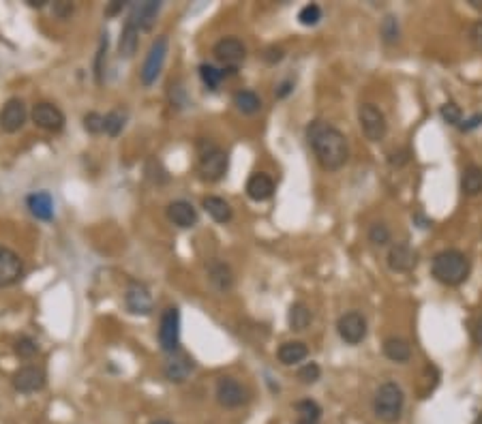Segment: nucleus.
Segmentation results:
<instances>
[{
    "instance_id": "1",
    "label": "nucleus",
    "mask_w": 482,
    "mask_h": 424,
    "mask_svg": "<svg viewBox=\"0 0 482 424\" xmlns=\"http://www.w3.org/2000/svg\"><path fill=\"white\" fill-rule=\"evenodd\" d=\"M307 139L313 148V155L317 159V163L326 170V172H336L341 170L347 159H349V146L345 135L332 126L326 124L322 120H313L307 126Z\"/></svg>"
},
{
    "instance_id": "2",
    "label": "nucleus",
    "mask_w": 482,
    "mask_h": 424,
    "mask_svg": "<svg viewBox=\"0 0 482 424\" xmlns=\"http://www.w3.org/2000/svg\"><path fill=\"white\" fill-rule=\"evenodd\" d=\"M431 272H433V276L439 283L454 288V286H461V283L467 281V276H469V259L456 249H446V251H442V253H437L433 257Z\"/></svg>"
},
{
    "instance_id": "3",
    "label": "nucleus",
    "mask_w": 482,
    "mask_h": 424,
    "mask_svg": "<svg viewBox=\"0 0 482 424\" xmlns=\"http://www.w3.org/2000/svg\"><path fill=\"white\" fill-rule=\"evenodd\" d=\"M229 168V157L212 139H197V172L206 183H219Z\"/></svg>"
},
{
    "instance_id": "4",
    "label": "nucleus",
    "mask_w": 482,
    "mask_h": 424,
    "mask_svg": "<svg viewBox=\"0 0 482 424\" xmlns=\"http://www.w3.org/2000/svg\"><path fill=\"white\" fill-rule=\"evenodd\" d=\"M405 405V394L399 384L384 381L373 396V413L384 422H395L401 418Z\"/></svg>"
},
{
    "instance_id": "5",
    "label": "nucleus",
    "mask_w": 482,
    "mask_h": 424,
    "mask_svg": "<svg viewBox=\"0 0 482 424\" xmlns=\"http://www.w3.org/2000/svg\"><path fill=\"white\" fill-rule=\"evenodd\" d=\"M168 48H170V41H168L165 35H161V37H157L153 41V45H150V50H148V54L144 58L142 71H140V82L146 88H150L159 80V75L163 71V65H165V58H168Z\"/></svg>"
},
{
    "instance_id": "6",
    "label": "nucleus",
    "mask_w": 482,
    "mask_h": 424,
    "mask_svg": "<svg viewBox=\"0 0 482 424\" xmlns=\"http://www.w3.org/2000/svg\"><path fill=\"white\" fill-rule=\"evenodd\" d=\"M358 122L369 141H382L388 133L386 116L376 103H363L358 107Z\"/></svg>"
},
{
    "instance_id": "7",
    "label": "nucleus",
    "mask_w": 482,
    "mask_h": 424,
    "mask_svg": "<svg viewBox=\"0 0 482 424\" xmlns=\"http://www.w3.org/2000/svg\"><path fill=\"white\" fill-rule=\"evenodd\" d=\"M159 345L163 354H176L180 349V311L178 307H168L159 322Z\"/></svg>"
},
{
    "instance_id": "8",
    "label": "nucleus",
    "mask_w": 482,
    "mask_h": 424,
    "mask_svg": "<svg viewBox=\"0 0 482 424\" xmlns=\"http://www.w3.org/2000/svg\"><path fill=\"white\" fill-rule=\"evenodd\" d=\"M212 54L223 65L225 73H236V69L243 65L245 58H247V48H245L243 41L236 39V37H225V39L214 43Z\"/></svg>"
},
{
    "instance_id": "9",
    "label": "nucleus",
    "mask_w": 482,
    "mask_h": 424,
    "mask_svg": "<svg viewBox=\"0 0 482 424\" xmlns=\"http://www.w3.org/2000/svg\"><path fill=\"white\" fill-rule=\"evenodd\" d=\"M214 396H217V403L225 409H238L247 405L249 401V390L240 384L236 377H219L217 379V386H214Z\"/></svg>"
},
{
    "instance_id": "10",
    "label": "nucleus",
    "mask_w": 482,
    "mask_h": 424,
    "mask_svg": "<svg viewBox=\"0 0 482 424\" xmlns=\"http://www.w3.org/2000/svg\"><path fill=\"white\" fill-rule=\"evenodd\" d=\"M336 332L345 345H360L367 339V320L358 311H347L336 322Z\"/></svg>"
},
{
    "instance_id": "11",
    "label": "nucleus",
    "mask_w": 482,
    "mask_h": 424,
    "mask_svg": "<svg viewBox=\"0 0 482 424\" xmlns=\"http://www.w3.org/2000/svg\"><path fill=\"white\" fill-rule=\"evenodd\" d=\"M31 120L43 129V131H50V133H60L67 124V118L62 114V109L50 101H39L33 105V112H31Z\"/></svg>"
},
{
    "instance_id": "12",
    "label": "nucleus",
    "mask_w": 482,
    "mask_h": 424,
    "mask_svg": "<svg viewBox=\"0 0 482 424\" xmlns=\"http://www.w3.org/2000/svg\"><path fill=\"white\" fill-rule=\"evenodd\" d=\"M11 384L13 388L20 392V394H35L39 390L45 388L48 384V373L43 366H37V364H26V366H20L13 377H11Z\"/></svg>"
},
{
    "instance_id": "13",
    "label": "nucleus",
    "mask_w": 482,
    "mask_h": 424,
    "mask_svg": "<svg viewBox=\"0 0 482 424\" xmlns=\"http://www.w3.org/2000/svg\"><path fill=\"white\" fill-rule=\"evenodd\" d=\"M125 307L131 315H140L146 317L155 311V300L150 290L140 281H131L129 288L125 292Z\"/></svg>"
},
{
    "instance_id": "14",
    "label": "nucleus",
    "mask_w": 482,
    "mask_h": 424,
    "mask_svg": "<svg viewBox=\"0 0 482 424\" xmlns=\"http://www.w3.org/2000/svg\"><path fill=\"white\" fill-rule=\"evenodd\" d=\"M24 276V259L9 246H0V288H11Z\"/></svg>"
},
{
    "instance_id": "15",
    "label": "nucleus",
    "mask_w": 482,
    "mask_h": 424,
    "mask_svg": "<svg viewBox=\"0 0 482 424\" xmlns=\"http://www.w3.org/2000/svg\"><path fill=\"white\" fill-rule=\"evenodd\" d=\"M193 371H195V362L182 349H178L176 354H170L165 364H163V377L170 384H185L191 377Z\"/></svg>"
},
{
    "instance_id": "16",
    "label": "nucleus",
    "mask_w": 482,
    "mask_h": 424,
    "mask_svg": "<svg viewBox=\"0 0 482 424\" xmlns=\"http://www.w3.org/2000/svg\"><path fill=\"white\" fill-rule=\"evenodd\" d=\"M28 112H26V103L18 97H11L3 109H0V129L5 133H18L24 124H26Z\"/></svg>"
},
{
    "instance_id": "17",
    "label": "nucleus",
    "mask_w": 482,
    "mask_h": 424,
    "mask_svg": "<svg viewBox=\"0 0 482 424\" xmlns=\"http://www.w3.org/2000/svg\"><path fill=\"white\" fill-rule=\"evenodd\" d=\"M161 11V3L159 0H144V3H131L129 5V18L127 22H131L138 31H150L157 22V16Z\"/></svg>"
},
{
    "instance_id": "18",
    "label": "nucleus",
    "mask_w": 482,
    "mask_h": 424,
    "mask_svg": "<svg viewBox=\"0 0 482 424\" xmlns=\"http://www.w3.org/2000/svg\"><path fill=\"white\" fill-rule=\"evenodd\" d=\"M386 261L393 272H412L418 263V253L407 242H397L390 246Z\"/></svg>"
},
{
    "instance_id": "19",
    "label": "nucleus",
    "mask_w": 482,
    "mask_h": 424,
    "mask_svg": "<svg viewBox=\"0 0 482 424\" xmlns=\"http://www.w3.org/2000/svg\"><path fill=\"white\" fill-rule=\"evenodd\" d=\"M165 214H168L170 223H174L180 229L195 227L197 225V219H199L197 217V210L187 200H174V202H170L168 208H165Z\"/></svg>"
},
{
    "instance_id": "20",
    "label": "nucleus",
    "mask_w": 482,
    "mask_h": 424,
    "mask_svg": "<svg viewBox=\"0 0 482 424\" xmlns=\"http://www.w3.org/2000/svg\"><path fill=\"white\" fill-rule=\"evenodd\" d=\"M208 281H210V286H212L214 292L227 294L234 288V272H231V268L225 261L212 259L208 263Z\"/></svg>"
},
{
    "instance_id": "21",
    "label": "nucleus",
    "mask_w": 482,
    "mask_h": 424,
    "mask_svg": "<svg viewBox=\"0 0 482 424\" xmlns=\"http://www.w3.org/2000/svg\"><path fill=\"white\" fill-rule=\"evenodd\" d=\"M28 212L43 223H50L54 219V197L48 191H35L26 197Z\"/></svg>"
},
{
    "instance_id": "22",
    "label": "nucleus",
    "mask_w": 482,
    "mask_h": 424,
    "mask_svg": "<svg viewBox=\"0 0 482 424\" xmlns=\"http://www.w3.org/2000/svg\"><path fill=\"white\" fill-rule=\"evenodd\" d=\"M247 195L253 200V202H266L275 195V183L268 174L264 172H256L249 176L247 180Z\"/></svg>"
},
{
    "instance_id": "23",
    "label": "nucleus",
    "mask_w": 482,
    "mask_h": 424,
    "mask_svg": "<svg viewBox=\"0 0 482 424\" xmlns=\"http://www.w3.org/2000/svg\"><path fill=\"white\" fill-rule=\"evenodd\" d=\"M202 208L208 212V217H210L214 223L225 225V223H229V221L234 219V210H231V206H229L223 197H219V195H208V197H204Z\"/></svg>"
},
{
    "instance_id": "24",
    "label": "nucleus",
    "mask_w": 482,
    "mask_h": 424,
    "mask_svg": "<svg viewBox=\"0 0 482 424\" xmlns=\"http://www.w3.org/2000/svg\"><path fill=\"white\" fill-rule=\"evenodd\" d=\"M309 356V347L302 341H285L279 349H277V358L283 366H294L300 364L302 360H307Z\"/></svg>"
},
{
    "instance_id": "25",
    "label": "nucleus",
    "mask_w": 482,
    "mask_h": 424,
    "mask_svg": "<svg viewBox=\"0 0 482 424\" xmlns=\"http://www.w3.org/2000/svg\"><path fill=\"white\" fill-rule=\"evenodd\" d=\"M140 45V31L131 24L125 22L123 31H120V39H118V56L120 58H133Z\"/></svg>"
},
{
    "instance_id": "26",
    "label": "nucleus",
    "mask_w": 482,
    "mask_h": 424,
    "mask_svg": "<svg viewBox=\"0 0 482 424\" xmlns=\"http://www.w3.org/2000/svg\"><path fill=\"white\" fill-rule=\"evenodd\" d=\"M384 356L397 364H405L412 358V347L405 339L401 337H388L384 341Z\"/></svg>"
},
{
    "instance_id": "27",
    "label": "nucleus",
    "mask_w": 482,
    "mask_h": 424,
    "mask_svg": "<svg viewBox=\"0 0 482 424\" xmlns=\"http://www.w3.org/2000/svg\"><path fill=\"white\" fill-rule=\"evenodd\" d=\"M311 322H313V313H311V309L305 303H294L290 307V311H287V324H290L292 330L302 332V330L309 328Z\"/></svg>"
},
{
    "instance_id": "28",
    "label": "nucleus",
    "mask_w": 482,
    "mask_h": 424,
    "mask_svg": "<svg viewBox=\"0 0 482 424\" xmlns=\"http://www.w3.org/2000/svg\"><path fill=\"white\" fill-rule=\"evenodd\" d=\"M234 105L238 112H243L245 116H253L262 109V99L253 90H238L234 94Z\"/></svg>"
},
{
    "instance_id": "29",
    "label": "nucleus",
    "mask_w": 482,
    "mask_h": 424,
    "mask_svg": "<svg viewBox=\"0 0 482 424\" xmlns=\"http://www.w3.org/2000/svg\"><path fill=\"white\" fill-rule=\"evenodd\" d=\"M461 189L465 195L469 197H476L482 193V170L476 168V165H469L463 170V176H461Z\"/></svg>"
},
{
    "instance_id": "30",
    "label": "nucleus",
    "mask_w": 482,
    "mask_h": 424,
    "mask_svg": "<svg viewBox=\"0 0 482 424\" xmlns=\"http://www.w3.org/2000/svg\"><path fill=\"white\" fill-rule=\"evenodd\" d=\"M294 411L298 413V420H309V422H319L322 418V407L313 398H302L294 405Z\"/></svg>"
},
{
    "instance_id": "31",
    "label": "nucleus",
    "mask_w": 482,
    "mask_h": 424,
    "mask_svg": "<svg viewBox=\"0 0 482 424\" xmlns=\"http://www.w3.org/2000/svg\"><path fill=\"white\" fill-rule=\"evenodd\" d=\"M127 124V114L125 112H120V109H111L105 114V133L109 137H118L120 133H123Z\"/></svg>"
},
{
    "instance_id": "32",
    "label": "nucleus",
    "mask_w": 482,
    "mask_h": 424,
    "mask_svg": "<svg viewBox=\"0 0 482 424\" xmlns=\"http://www.w3.org/2000/svg\"><path fill=\"white\" fill-rule=\"evenodd\" d=\"M199 77H202V82H204V86L208 90H217L219 84H221V80L225 77V71L223 69H217L210 62H204V65H199Z\"/></svg>"
},
{
    "instance_id": "33",
    "label": "nucleus",
    "mask_w": 482,
    "mask_h": 424,
    "mask_svg": "<svg viewBox=\"0 0 482 424\" xmlns=\"http://www.w3.org/2000/svg\"><path fill=\"white\" fill-rule=\"evenodd\" d=\"M13 352H16V356H18V358L31 360V358H35V356L39 354V343H37L33 337L22 335V337H18V339H16V343H13Z\"/></svg>"
},
{
    "instance_id": "34",
    "label": "nucleus",
    "mask_w": 482,
    "mask_h": 424,
    "mask_svg": "<svg viewBox=\"0 0 482 424\" xmlns=\"http://www.w3.org/2000/svg\"><path fill=\"white\" fill-rule=\"evenodd\" d=\"M322 7L319 5H315V3H309V5H305L300 11H298V22L302 24V26H317L319 22H322Z\"/></svg>"
},
{
    "instance_id": "35",
    "label": "nucleus",
    "mask_w": 482,
    "mask_h": 424,
    "mask_svg": "<svg viewBox=\"0 0 482 424\" xmlns=\"http://www.w3.org/2000/svg\"><path fill=\"white\" fill-rule=\"evenodd\" d=\"M380 35H382L384 43H388V45H393V43L399 41V22H397L395 16H386V18L382 20Z\"/></svg>"
},
{
    "instance_id": "36",
    "label": "nucleus",
    "mask_w": 482,
    "mask_h": 424,
    "mask_svg": "<svg viewBox=\"0 0 482 424\" xmlns=\"http://www.w3.org/2000/svg\"><path fill=\"white\" fill-rule=\"evenodd\" d=\"M105 65H107V35L101 37L99 50H97V58H94V80H97V84H103Z\"/></svg>"
},
{
    "instance_id": "37",
    "label": "nucleus",
    "mask_w": 482,
    "mask_h": 424,
    "mask_svg": "<svg viewBox=\"0 0 482 424\" xmlns=\"http://www.w3.org/2000/svg\"><path fill=\"white\" fill-rule=\"evenodd\" d=\"M369 242H373L376 246H386L390 242V229L384 223H373L369 227Z\"/></svg>"
},
{
    "instance_id": "38",
    "label": "nucleus",
    "mask_w": 482,
    "mask_h": 424,
    "mask_svg": "<svg viewBox=\"0 0 482 424\" xmlns=\"http://www.w3.org/2000/svg\"><path fill=\"white\" fill-rule=\"evenodd\" d=\"M319 377H322V369H319L317 362H307V364H302V366L298 369V379H300V384H305V386L315 384Z\"/></svg>"
},
{
    "instance_id": "39",
    "label": "nucleus",
    "mask_w": 482,
    "mask_h": 424,
    "mask_svg": "<svg viewBox=\"0 0 482 424\" xmlns=\"http://www.w3.org/2000/svg\"><path fill=\"white\" fill-rule=\"evenodd\" d=\"M84 129H86L90 135L105 133V116H101L99 112H88V114L84 116Z\"/></svg>"
},
{
    "instance_id": "40",
    "label": "nucleus",
    "mask_w": 482,
    "mask_h": 424,
    "mask_svg": "<svg viewBox=\"0 0 482 424\" xmlns=\"http://www.w3.org/2000/svg\"><path fill=\"white\" fill-rule=\"evenodd\" d=\"M439 114H442V118H444V122H448V124H452V126H461V107L456 105V103H444L442 105V109H439Z\"/></svg>"
},
{
    "instance_id": "41",
    "label": "nucleus",
    "mask_w": 482,
    "mask_h": 424,
    "mask_svg": "<svg viewBox=\"0 0 482 424\" xmlns=\"http://www.w3.org/2000/svg\"><path fill=\"white\" fill-rule=\"evenodd\" d=\"M73 11H75V7H73L71 3H67V0L54 3V7H52V13H54L58 20H69V18L73 16Z\"/></svg>"
},
{
    "instance_id": "42",
    "label": "nucleus",
    "mask_w": 482,
    "mask_h": 424,
    "mask_svg": "<svg viewBox=\"0 0 482 424\" xmlns=\"http://www.w3.org/2000/svg\"><path fill=\"white\" fill-rule=\"evenodd\" d=\"M285 58V52L281 50V48H277V45H273V48H268L266 52H264V60L268 62V65H277V62H281Z\"/></svg>"
},
{
    "instance_id": "43",
    "label": "nucleus",
    "mask_w": 482,
    "mask_h": 424,
    "mask_svg": "<svg viewBox=\"0 0 482 424\" xmlns=\"http://www.w3.org/2000/svg\"><path fill=\"white\" fill-rule=\"evenodd\" d=\"M469 39L478 52H482V22H476L469 31Z\"/></svg>"
},
{
    "instance_id": "44",
    "label": "nucleus",
    "mask_w": 482,
    "mask_h": 424,
    "mask_svg": "<svg viewBox=\"0 0 482 424\" xmlns=\"http://www.w3.org/2000/svg\"><path fill=\"white\" fill-rule=\"evenodd\" d=\"M292 90H294V82H292V80H285V82H281V84L277 86L275 94H277V99H285Z\"/></svg>"
},
{
    "instance_id": "45",
    "label": "nucleus",
    "mask_w": 482,
    "mask_h": 424,
    "mask_svg": "<svg viewBox=\"0 0 482 424\" xmlns=\"http://www.w3.org/2000/svg\"><path fill=\"white\" fill-rule=\"evenodd\" d=\"M480 124H482V114H478V116L469 118L467 122H463L461 129H463V131H471V129H476V126H480Z\"/></svg>"
},
{
    "instance_id": "46",
    "label": "nucleus",
    "mask_w": 482,
    "mask_h": 424,
    "mask_svg": "<svg viewBox=\"0 0 482 424\" xmlns=\"http://www.w3.org/2000/svg\"><path fill=\"white\" fill-rule=\"evenodd\" d=\"M125 9V3H120V0H114V3L105 9V16H116V13H120Z\"/></svg>"
},
{
    "instance_id": "47",
    "label": "nucleus",
    "mask_w": 482,
    "mask_h": 424,
    "mask_svg": "<svg viewBox=\"0 0 482 424\" xmlns=\"http://www.w3.org/2000/svg\"><path fill=\"white\" fill-rule=\"evenodd\" d=\"M473 339H476V343L478 345H482V317L476 322V326H473Z\"/></svg>"
},
{
    "instance_id": "48",
    "label": "nucleus",
    "mask_w": 482,
    "mask_h": 424,
    "mask_svg": "<svg viewBox=\"0 0 482 424\" xmlns=\"http://www.w3.org/2000/svg\"><path fill=\"white\" fill-rule=\"evenodd\" d=\"M45 3H48V0H26V5L28 7H37V9H41V7H45Z\"/></svg>"
},
{
    "instance_id": "49",
    "label": "nucleus",
    "mask_w": 482,
    "mask_h": 424,
    "mask_svg": "<svg viewBox=\"0 0 482 424\" xmlns=\"http://www.w3.org/2000/svg\"><path fill=\"white\" fill-rule=\"evenodd\" d=\"M296 424H319V422H309V420H296Z\"/></svg>"
},
{
    "instance_id": "50",
    "label": "nucleus",
    "mask_w": 482,
    "mask_h": 424,
    "mask_svg": "<svg viewBox=\"0 0 482 424\" xmlns=\"http://www.w3.org/2000/svg\"><path fill=\"white\" fill-rule=\"evenodd\" d=\"M473 424H482V411H480V413H478V415H476V420H473Z\"/></svg>"
},
{
    "instance_id": "51",
    "label": "nucleus",
    "mask_w": 482,
    "mask_h": 424,
    "mask_svg": "<svg viewBox=\"0 0 482 424\" xmlns=\"http://www.w3.org/2000/svg\"><path fill=\"white\" fill-rule=\"evenodd\" d=\"M153 424H174V422H170V420H155Z\"/></svg>"
}]
</instances>
